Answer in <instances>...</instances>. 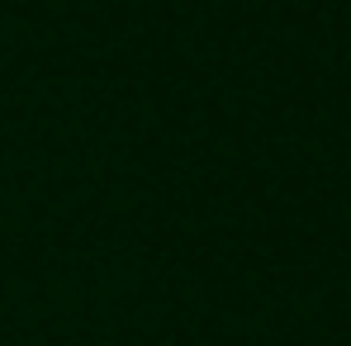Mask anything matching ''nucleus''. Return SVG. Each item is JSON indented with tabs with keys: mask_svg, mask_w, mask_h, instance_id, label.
<instances>
[]
</instances>
